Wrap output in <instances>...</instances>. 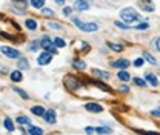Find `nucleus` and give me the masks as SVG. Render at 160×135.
Returning a JSON list of instances; mask_svg holds the SVG:
<instances>
[{
  "instance_id": "1",
  "label": "nucleus",
  "mask_w": 160,
  "mask_h": 135,
  "mask_svg": "<svg viewBox=\"0 0 160 135\" xmlns=\"http://www.w3.org/2000/svg\"><path fill=\"white\" fill-rule=\"evenodd\" d=\"M72 22H74V25L77 28H80V31H85V32H94V31L99 29V26L96 23H83L77 17H72Z\"/></svg>"
},
{
  "instance_id": "2",
  "label": "nucleus",
  "mask_w": 160,
  "mask_h": 135,
  "mask_svg": "<svg viewBox=\"0 0 160 135\" xmlns=\"http://www.w3.org/2000/svg\"><path fill=\"white\" fill-rule=\"evenodd\" d=\"M120 19L123 20V22H134V20L139 19V14H137V11L136 9H132V8H125V9H122V12H120Z\"/></svg>"
},
{
  "instance_id": "3",
  "label": "nucleus",
  "mask_w": 160,
  "mask_h": 135,
  "mask_svg": "<svg viewBox=\"0 0 160 135\" xmlns=\"http://www.w3.org/2000/svg\"><path fill=\"white\" fill-rule=\"evenodd\" d=\"M80 84V80L77 77H74V75H66L65 77V86L69 89V91H74V89H77Z\"/></svg>"
},
{
  "instance_id": "4",
  "label": "nucleus",
  "mask_w": 160,
  "mask_h": 135,
  "mask_svg": "<svg viewBox=\"0 0 160 135\" xmlns=\"http://www.w3.org/2000/svg\"><path fill=\"white\" fill-rule=\"evenodd\" d=\"M0 51L9 58H19L20 57L19 51H17V49H14V48H9V46H2V48H0Z\"/></svg>"
},
{
  "instance_id": "5",
  "label": "nucleus",
  "mask_w": 160,
  "mask_h": 135,
  "mask_svg": "<svg viewBox=\"0 0 160 135\" xmlns=\"http://www.w3.org/2000/svg\"><path fill=\"white\" fill-rule=\"evenodd\" d=\"M43 120H45L46 123H49V124H54V123H56V120H57V117H56V111H52V109L45 111V114H43Z\"/></svg>"
},
{
  "instance_id": "6",
  "label": "nucleus",
  "mask_w": 160,
  "mask_h": 135,
  "mask_svg": "<svg viewBox=\"0 0 160 135\" xmlns=\"http://www.w3.org/2000/svg\"><path fill=\"white\" fill-rule=\"evenodd\" d=\"M51 60H52V55H51V52H43V54H40L39 58H37V61H39V65H48V63H51Z\"/></svg>"
},
{
  "instance_id": "7",
  "label": "nucleus",
  "mask_w": 160,
  "mask_h": 135,
  "mask_svg": "<svg viewBox=\"0 0 160 135\" xmlns=\"http://www.w3.org/2000/svg\"><path fill=\"white\" fill-rule=\"evenodd\" d=\"M111 66H112V68H120V69L129 68V60H125V58H119L117 61H111Z\"/></svg>"
},
{
  "instance_id": "8",
  "label": "nucleus",
  "mask_w": 160,
  "mask_h": 135,
  "mask_svg": "<svg viewBox=\"0 0 160 135\" xmlns=\"http://www.w3.org/2000/svg\"><path fill=\"white\" fill-rule=\"evenodd\" d=\"M85 108H86L89 112H96V114H99V112L103 111V106H100V104H97V103H86Z\"/></svg>"
},
{
  "instance_id": "9",
  "label": "nucleus",
  "mask_w": 160,
  "mask_h": 135,
  "mask_svg": "<svg viewBox=\"0 0 160 135\" xmlns=\"http://www.w3.org/2000/svg\"><path fill=\"white\" fill-rule=\"evenodd\" d=\"M86 9H89V3H88L86 0H79V2H76L74 11H86Z\"/></svg>"
},
{
  "instance_id": "10",
  "label": "nucleus",
  "mask_w": 160,
  "mask_h": 135,
  "mask_svg": "<svg viewBox=\"0 0 160 135\" xmlns=\"http://www.w3.org/2000/svg\"><path fill=\"white\" fill-rule=\"evenodd\" d=\"M140 6H142V9H145L148 12H152L154 11V3L151 0H142L140 2Z\"/></svg>"
},
{
  "instance_id": "11",
  "label": "nucleus",
  "mask_w": 160,
  "mask_h": 135,
  "mask_svg": "<svg viewBox=\"0 0 160 135\" xmlns=\"http://www.w3.org/2000/svg\"><path fill=\"white\" fill-rule=\"evenodd\" d=\"M117 78L122 80V81H129V80H131V75H129V72H126L125 69H122V71L117 72Z\"/></svg>"
},
{
  "instance_id": "12",
  "label": "nucleus",
  "mask_w": 160,
  "mask_h": 135,
  "mask_svg": "<svg viewBox=\"0 0 160 135\" xmlns=\"http://www.w3.org/2000/svg\"><path fill=\"white\" fill-rule=\"evenodd\" d=\"M28 134L31 135H42L43 134V129H40L37 126H32V124H29V128H28V131H26Z\"/></svg>"
},
{
  "instance_id": "13",
  "label": "nucleus",
  "mask_w": 160,
  "mask_h": 135,
  "mask_svg": "<svg viewBox=\"0 0 160 135\" xmlns=\"http://www.w3.org/2000/svg\"><path fill=\"white\" fill-rule=\"evenodd\" d=\"M39 43H40V46H42L43 49H46V48H48V46H49V45L52 43V40L49 39L48 36H43V37L39 40Z\"/></svg>"
},
{
  "instance_id": "14",
  "label": "nucleus",
  "mask_w": 160,
  "mask_h": 135,
  "mask_svg": "<svg viewBox=\"0 0 160 135\" xmlns=\"http://www.w3.org/2000/svg\"><path fill=\"white\" fill-rule=\"evenodd\" d=\"M94 84H97L102 91H105V92H109V94H112V89L108 86V84H105V83H102V81H99V80H94Z\"/></svg>"
},
{
  "instance_id": "15",
  "label": "nucleus",
  "mask_w": 160,
  "mask_h": 135,
  "mask_svg": "<svg viewBox=\"0 0 160 135\" xmlns=\"http://www.w3.org/2000/svg\"><path fill=\"white\" fill-rule=\"evenodd\" d=\"M145 80H148V83H149V84H152V86H157V84H159L157 77H156V75H152V74H146V75H145Z\"/></svg>"
},
{
  "instance_id": "16",
  "label": "nucleus",
  "mask_w": 160,
  "mask_h": 135,
  "mask_svg": "<svg viewBox=\"0 0 160 135\" xmlns=\"http://www.w3.org/2000/svg\"><path fill=\"white\" fill-rule=\"evenodd\" d=\"M17 68H19L20 71H23V69H28V68H29V65H28V60H25V58H19V61H17Z\"/></svg>"
},
{
  "instance_id": "17",
  "label": "nucleus",
  "mask_w": 160,
  "mask_h": 135,
  "mask_svg": "<svg viewBox=\"0 0 160 135\" xmlns=\"http://www.w3.org/2000/svg\"><path fill=\"white\" fill-rule=\"evenodd\" d=\"M72 66H74L76 69H79V71H83V69L86 68V65H85L83 60H74V61H72Z\"/></svg>"
},
{
  "instance_id": "18",
  "label": "nucleus",
  "mask_w": 160,
  "mask_h": 135,
  "mask_svg": "<svg viewBox=\"0 0 160 135\" xmlns=\"http://www.w3.org/2000/svg\"><path fill=\"white\" fill-rule=\"evenodd\" d=\"M92 75L100 77V78H109V74H108V72H105V71H99V69H92Z\"/></svg>"
},
{
  "instance_id": "19",
  "label": "nucleus",
  "mask_w": 160,
  "mask_h": 135,
  "mask_svg": "<svg viewBox=\"0 0 160 135\" xmlns=\"http://www.w3.org/2000/svg\"><path fill=\"white\" fill-rule=\"evenodd\" d=\"M22 78H23V75H22L20 69L14 71V72H11V80H12V81H22Z\"/></svg>"
},
{
  "instance_id": "20",
  "label": "nucleus",
  "mask_w": 160,
  "mask_h": 135,
  "mask_svg": "<svg viewBox=\"0 0 160 135\" xmlns=\"http://www.w3.org/2000/svg\"><path fill=\"white\" fill-rule=\"evenodd\" d=\"M3 124H5V128H6V131H8V132H12V131H14V124H12V121H11L8 117L5 118Z\"/></svg>"
},
{
  "instance_id": "21",
  "label": "nucleus",
  "mask_w": 160,
  "mask_h": 135,
  "mask_svg": "<svg viewBox=\"0 0 160 135\" xmlns=\"http://www.w3.org/2000/svg\"><path fill=\"white\" fill-rule=\"evenodd\" d=\"M31 112H32V114H36V115H42V117H43V114H45V109H43L42 106H34V108H31Z\"/></svg>"
},
{
  "instance_id": "22",
  "label": "nucleus",
  "mask_w": 160,
  "mask_h": 135,
  "mask_svg": "<svg viewBox=\"0 0 160 135\" xmlns=\"http://www.w3.org/2000/svg\"><path fill=\"white\" fill-rule=\"evenodd\" d=\"M26 28H28V29H31V31H34V29L37 28V23H36V20H32V19H28V20H26Z\"/></svg>"
},
{
  "instance_id": "23",
  "label": "nucleus",
  "mask_w": 160,
  "mask_h": 135,
  "mask_svg": "<svg viewBox=\"0 0 160 135\" xmlns=\"http://www.w3.org/2000/svg\"><path fill=\"white\" fill-rule=\"evenodd\" d=\"M17 123H19V124H31V120H29L28 117L20 115V117H17Z\"/></svg>"
},
{
  "instance_id": "24",
  "label": "nucleus",
  "mask_w": 160,
  "mask_h": 135,
  "mask_svg": "<svg viewBox=\"0 0 160 135\" xmlns=\"http://www.w3.org/2000/svg\"><path fill=\"white\" fill-rule=\"evenodd\" d=\"M42 14H43L45 17H54V16H56V12H54L52 9H49V8H43V9H42Z\"/></svg>"
},
{
  "instance_id": "25",
  "label": "nucleus",
  "mask_w": 160,
  "mask_h": 135,
  "mask_svg": "<svg viewBox=\"0 0 160 135\" xmlns=\"http://www.w3.org/2000/svg\"><path fill=\"white\" fill-rule=\"evenodd\" d=\"M52 41H54V45H56L57 48H65V46H66L65 40H63V39H60V37H56V39L52 40Z\"/></svg>"
},
{
  "instance_id": "26",
  "label": "nucleus",
  "mask_w": 160,
  "mask_h": 135,
  "mask_svg": "<svg viewBox=\"0 0 160 135\" xmlns=\"http://www.w3.org/2000/svg\"><path fill=\"white\" fill-rule=\"evenodd\" d=\"M31 5H32L34 8L40 9V8H43V5H45V0H31Z\"/></svg>"
},
{
  "instance_id": "27",
  "label": "nucleus",
  "mask_w": 160,
  "mask_h": 135,
  "mask_svg": "<svg viewBox=\"0 0 160 135\" xmlns=\"http://www.w3.org/2000/svg\"><path fill=\"white\" fill-rule=\"evenodd\" d=\"M143 57L146 58V60H148V61H149L151 65H157V60H156V58L152 57L151 54H148V52H143Z\"/></svg>"
},
{
  "instance_id": "28",
  "label": "nucleus",
  "mask_w": 160,
  "mask_h": 135,
  "mask_svg": "<svg viewBox=\"0 0 160 135\" xmlns=\"http://www.w3.org/2000/svg\"><path fill=\"white\" fill-rule=\"evenodd\" d=\"M108 46H109L112 51H116V52H120V51L123 49V46H122V45H116V43H108Z\"/></svg>"
},
{
  "instance_id": "29",
  "label": "nucleus",
  "mask_w": 160,
  "mask_h": 135,
  "mask_svg": "<svg viewBox=\"0 0 160 135\" xmlns=\"http://www.w3.org/2000/svg\"><path fill=\"white\" fill-rule=\"evenodd\" d=\"M96 132L97 134H111L112 131L109 128H96Z\"/></svg>"
},
{
  "instance_id": "30",
  "label": "nucleus",
  "mask_w": 160,
  "mask_h": 135,
  "mask_svg": "<svg viewBox=\"0 0 160 135\" xmlns=\"http://www.w3.org/2000/svg\"><path fill=\"white\" fill-rule=\"evenodd\" d=\"M14 92H17V94H19V95H22L23 98H25V100H28V98H29V95H28V94H26V92H25L23 89H19V88H14Z\"/></svg>"
},
{
  "instance_id": "31",
  "label": "nucleus",
  "mask_w": 160,
  "mask_h": 135,
  "mask_svg": "<svg viewBox=\"0 0 160 135\" xmlns=\"http://www.w3.org/2000/svg\"><path fill=\"white\" fill-rule=\"evenodd\" d=\"M46 51H48V52H51V54H57V46L54 45V41H52V43H51V45L46 48Z\"/></svg>"
},
{
  "instance_id": "32",
  "label": "nucleus",
  "mask_w": 160,
  "mask_h": 135,
  "mask_svg": "<svg viewBox=\"0 0 160 135\" xmlns=\"http://www.w3.org/2000/svg\"><path fill=\"white\" fill-rule=\"evenodd\" d=\"M132 80H134V83H136L137 86H142V88H145V86H146V81H145V80H142V78L136 77V78H132Z\"/></svg>"
},
{
  "instance_id": "33",
  "label": "nucleus",
  "mask_w": 160,
  "mask_h": 135,
  "mask_svg": "<svg viewBox=\"0 0 160 135\" xmlns=\"http://www.w3.org/2000/svg\"><path fill=\"white\" fill-rule=\"evenodd\" d=\"M40 46L39 41H31V45H29V51H37Z\"/></svg>"
},
{
  "instance_id": "34",
  "label": "nucleus",
  "mask_w": 160,
  "mask_h": 135,
  "mask_svg": "<svg viewBox=\"0 0 160 135\" xmlns=\"http://www.w3.org/2000/svg\"><path fill=\"white\" fill-rule=\"evenodd\" d=\"M114 25L117 28H122V29H129V25H125V23H120V22H114Z\"/></svg>"
},
{
  "instance_id": "35",
  "label": "nucleus",
  "mask_w": 160,
  "mask_h": 135,
  "mask_svg": "<svg viewBox=\"0 0 160 135\" xmlns=\"http://www.w3.org/2000/svg\"><path fill=\"white\" fill-rule=\"evenodd\" d=\"M49 28H52V29H62V25L60 23H54V22H49Z\"/></svg>"
},
{
  "instance_id": "36",
  "label": "nucleus",
  "mask_w": 160,
  "mask_h": 135,
  "mask_svg": "<svg viewBox=\"0 0 160 135\" xmlns=\"http://www.w3.org/2000/svg\"><path fill=\"white\" fill-rule=\"evenodd\" d=\"M134 66H137V68L143 66V58H136L134 60Z\"/></svg>"
},
{
  "instance_id": "37",
  "label": "nucleus",
  "mask_w": 160,
  "mask_h": 135,
  "mask_svg": "<svg viewBox=\"0 0 160 135\" xmlns=\"http://www.w3.org/2000/svg\"><path fill=\"white\" fill-rule=\"evenodd\" d=\"M148 26H149V25H148V23H140V25H137V26H136V29H148Z\"/></svg>"
},
{
  "instance_id": "38",
  "label": "nucleus",
  "mask_w": 160,
  "mask_h": 135,
  "mask_svg": "<svg viewBox=\"0 0 160 135\" xmlns=\"http://www.w3.org/2000/svg\"><path fill=\"white\" fill-rule=\"evenodd\" d=\"M71 12H72V9H71V8H68V6H66V8H63V14H65V16H69Z\"/></svg>"
},
{
  "instance_id": "39",
  "label": "nucleus",
  "mask_w": 160,
  "mask_h": 135,
  "mask_svg": "<svg viewBox=\"0 0 160 135\" xmlns=\"http://www.w3.org/2000/svg\"><path fill=\"white\" fill-rule=\"evenodd\" d=\"M85 132H86V134H92V132H96V129L91 128V126H88V128H85Z\"/></svg>"
},
{
  "instance_id": "40",
  "label": "nucleus",
  "mask_w": 160,
  "mask_h": 135,
  "mask_svg": "<svg viewBox=\"0 0 160 135\" xmlns=\"http://www.w3.org/2000/svg\"><path fill=\"white\" fill-rule=\"evenodd\" d=\"M151 115L160 117V109H154V111H151Z\"/></svg>"
},
{
  "instance_id": "41",
  "label": "nucleus",
  "mask_w": 160,
  "mask_h": 135,
  "mask_svg": "<svg viewBox=\"0 0 160 135\" xmlns=\"http://www.w3.org/2000/svg\"><path fill=\"white\" fill-rule=\"evenodd\" d=\"M120 91H122V92H129V88H126V86H122V88H120Z\"/></svg>"
},
{
  "instance_id": "42",
  "label": "nucleus",
  "mask_w": 160,
  "mask_h": 135,
  "mask_svg": "<svg viewBox=\"0 0 160 135\" xmlns=\"http://www.w3.org/2000/svg\"><path fill=\"white\" fill-rule=\"evenodd\" d=\"M156 48H157V49L160 51V37H159L157 40H156Z\"/></svg>"
},
{
  "instance_id": "43",
  "label": "nucleus",
  "mask_w": 160,
  "mask_h": 135,
  "mask_svg": "<svg viewBox=\"0 0 160 135\" xmlns=\"http://www.w3.org/2000/svg\"><path fill=\"white\" fill-rule=\"evenodd\" d=\"M54 2H56V3H59V5H63V3H65V0H54Z\"/></svg>"
},
{
  "instance_id": "44",
  "label": "nucleus",
  "mask_w": 160,
  "mask_h": 135,
  "mask_svg": "<svg viewBox=\"0 0 160 135\" xmlns=\"http://www.w3.org/2000/svg\"><path fill=\"white\" fill-rule=\"evenodd\" d=\"M12 2H20V3H23V5L26 3V0H12Z\"/></svg>"
}]
</instances>
